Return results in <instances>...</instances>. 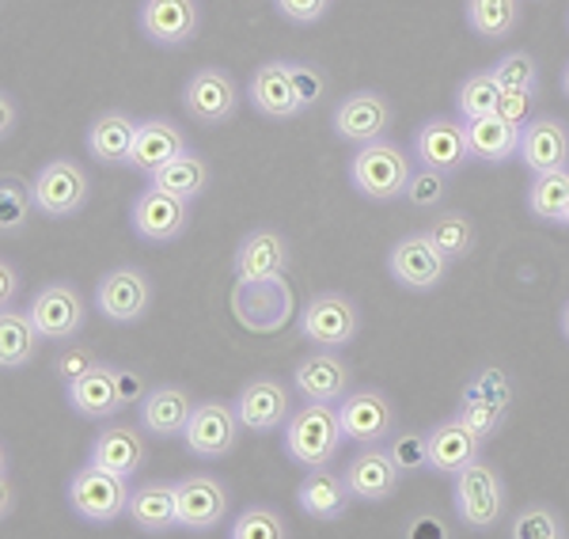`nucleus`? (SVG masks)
<instances>
[{"label": "nucleus", "instance_id": "40", "mask_svg": "<svg viewBox=\"0 0 569 539\" xmlns=\"http://www.w3.org/2000/svg\"><path fill=\"white\" fill-rule=\"evenodd\" d=\"M429 236H433L437 248L445 251L452 262H460L475 251V224H471V217L460 213V209L437 213L433 221H429Z\"/></svg>", "mask_w": 569, "mask_h": 539}, {"label": "nucleus", "instance_id": "17", "mask_svg": "<svg viewBox=\"0 0 569 539\" xmlns=\"http://www.w3.org/2000/svg\"><path fill=\"white\" fill-rule=\"evenodd\" d=\"M415 160L421 168H433L440 176L452 179L456 171L467 168L471 160V144H467V126L456 122V118H429V122L418 126L415 133Z\"/></svg>", "mask_w": 569, "mask_h": 539}, {"label": "nucleus", "instance_id": "34", "mask_svg": "<svg viewBox=\"0 0 569 539\" xmlns=\"http://www.w3.org/2000/svg\"><path fill=\"white\" fill-rule=\"evenodd\" d=\"M88 460L107 471H118V475H126V479H133L144 463V441H141V433H137V426L99 429V437L91 441Z\"/></svg>", "mask_w": 569, "mask_h": 539}, {"label": "nucleus", "instance_id": "45", "mask_svg": "<svg viewBox=\"0 0 569 539\" xmlns=\"http://www.w3.org/2000/svg\"><path fill=\"white\" fill-rule=\"evenodd\" d=\"M388 452L395 456L402 475H418L429 468V433H391L388 441Z\"/></svg>", "mask_w": 569, "mask_h": 539}, {"label": "nucleus", "instance_id": "42", "mask_svg": "<svg viewBox=\"0 0 569 539\" xmlns=\"http://www.w3.org/2000/svg\"><path fill=\"white\" fill-rule=\"evenodd\" d=\"M232 539H289V520H284L273 506H247L243 513L228 525Z\"/></svg>", "mask_w": 569, "mask_h": 539}, {"label": "nucleus", "instance_id": "20", "mask_svg": "<svg viewBox=\"0 0 569 539\" xmlns=\"http://www.w3.org/2000/svg\"><path fill=\"white\" fill-rule=\"evenodd\" d=\"M182 107H187V114L198 126H224L228 118H236V111H240V91H236V80L228 72L209 66L187 80Z\"/></svg>", "mask_w": 569, "mask_h": 539}, {"label": "nucleus", "instance_id": "9", "mask_svg": "<svg viewBox=\"0 0 569 539\" xmlns=\"http://www.w3.org/2000/svg\"><path fill=\"white\" fill-rule=\"evenodd\" d=\"M179 498V528L190 536H206L228 520V506H232V490L224 479L209 471H190L176 482Z\"/></svg>", "mask_w": 569, "mask_h": 539}, {"label": "nucleus", "instance_id": "6", "mask_svg": "<svg viewBox=\"0 0 569 539\" xmlns=\"http://www.w3.org/2000/svg\"><path fill=\"white\" fill-rule=\"evenodd\" d=\"M361 331V312L346 292L327 289L308 297V305L297 316V335L311 346H327V350H346Z\"/></svg>", "mask_w": 569, "mask_h": 539}, {"label": "nucleus", "instance_id": "41", "mask_svg": "<svg viewBox=\"0 0 569 539\" xmlns=\"http://www.w3.org/2000/svg\"><path fill=\"white\" fill-rule=\"evenodd\" d=\"M509 539H566L569 536V525L566 517L558 513L555 506H543V501H536V506H525L517 517L509 520Z\"/></svg>", "mask_w": 569, "mask_h": 539}, {"label": "nucleus", "instance_id": "47", "mask_svg": "<svg viewBox=\"0 0 569 539\" xmlns=\"http://www.w3.org/2000/svg\"><path fill=\"white\" fill-rule=\"evenodd\" d=\"M448 194V176H440V171L433 168H415V176H410V187H407V198H410V206H418V209H433L440 206V198Z\"/></svg>", "mask_w": 569, "mask_h": 539}, {"label": "nucleus", "instance_id": "23", "mask_svg": "<svg viewBox=\"0 0 569 539\" xmlns=\"http://www.w3.org/2000/svg\"><path fill=\"white\" fill-rule=\"evenodd\" d=\"M346 487H350L353 501H388L395 490L402 487V471L395 456L380 445H361V452L350 456L346 463Z\"/></svg>", "mask_w": 569, "mask_h": 539}, {"label": "nucleus", "instance_id": "27", "mask_svg": "<svg viewBox=\"0 0 569 539\" xmlns=\"http://www.w3.org/2000/svg\"><path fill=\"white\" fill-rule=\"evenodd\" d=\"M350 487H346V475H335L327 468H308V475L300 479L297 487V506L300 513L319 520V525H335V520H342L350 513Z\"/></svg>", "mask_w": 569, "mask_h": 539}, {"label": "nucleus", "instance_id": "46", "mask_svg": "<svg viewBox=\"0 0 569 539\" xmlns=\"http://www.w3.org/2000/svg\"><path fill=\"white\" fill-rule=\"evenodd\" d=\"M99 365V353L91 350V346H84V342H61V350H58V358H53V377L58 380H66V383H72V380H80L84 372H91Z\"/></svg>", "mask_w": 569, "mask_h": 539}, {"label": "nucleus", "instance_id": "39", "mask_svg": "<svg viewBox=\"0 0 569 539\" xmlns=\"http://www.w3.org/2000/svg\"><path fill=\"white\" fill-rule=\"evenodd\" d=\"M498 103H501V80L493 77V69L471 72V77L456 88V111H460L463 122L498 114Z\"/></svg>", "mask_w": 569, "mask_h": 539}, {"label": "nucleus", "instance_id": "37", "mask_svg": "<svg viewBox=\"0 0 569 539\" xmlns=\"http://www.w3.org/2000/svg\"><path fill=\"white\" fill-rule=\"evenodd\" d=\"M569 202V168H555V171H539L528 182V213L536 221H562Z\"/></svg>", "mask_w": 569, "mask_h": 539}, {"label": "nucleus", "instance_id": "22", "mask_svg": "<svg viewBox=\"0 0 569 539\" xmlns=\"http://www.w3.org/2000/svg\"><path fill=\"white\" fill-rule=\"evenodd\" d=\"M292 248L278 228H254L236 243L232 254V278L236 281H254V278H281L289 273Z\"/></svg>", "mask_w": 569, "mask_h": 539}, {"label": "nucleus", "instance_id": "36", "mask_svg": "<svg viewBox=\"0 0 569 539\" xmlns=\"http://www.w3.org/2000/svg\"><path fill=\"white\" fill-rule=\"evenodd\" d=\"M471 34H479L486 42L509 39L520 27V0H467L463 8Z\"/></svg>", "mask_w": 569, "mask_h": 539}, {"label": "nucleus", "instance_id": "2", "mask_svg": "<svg viewBox=\"0 0 569 539\" xmlns=\"http://www.w3.org/2000/svg\"><path fill=\"white\" fill-rule=\"evenodd\" d=\"M346 433L338 422V403H305L281 429V449L300 468H327L342 449Z\"/></svg>", "mask_w": 569, "mask_h": 539}, {"label": "nucleus", "instance_id": "5", "mask_svg": "<svg viewBox=\"0 0 569 539\" xmlns=\"http://www.w3.org/2000/svg\"><path fill=\"white\" fill-rule=\"evenodd\" d=\"M297 312V297L292 286L281 278H254V281H236L232 286V316L236 323L247 327L254 335H273Z\"/></svg>", "mask_w": 569, "mask_h": 539}, {"label": "nucleus", "instance_id": "33", "mask_svg": "<svg viewBox=\"0 0 569 539\" xmlns=\"http://www.w3.org/2000/svg\"><path fill=\"white\" fill-rule=\"evenodd\" d=\"M130 520L144 536H163L179 528V498L176 482H144L130 498Z\"/></svg>", "mask_w": 569, "mask_h": 539}, {"label": "nucleus", "instance_id": "24", "mask_svg": "<svg viewBox=\"0 0 569 539\" xmlns=\"http://www.w3.org/2000/svg\"><path fill=\"white\" fill-rule=\"evenodd\" d=\"M194 396L182 383H156L137 403V422L152 437H182L187 422L194 415Z\"/></svg>", "mask_w": 569, "mask_h": 539}, {"label": "nucleus", "instance_id": "10", "mask_svg": "<svg viewBox=\"0 0 569 539\" xmlns=\"http://www.w3.org/2000/svg\"><path fill=\"white\" fill-rule=\"evenodd\" d=\"M292 391L305 403H342L353 391V365L338 350L316 346L308 358L297 361L292 369Z\"/></svg>", "mask_w": 569, "mask_h": 539}, {"label": "nucleus", "instance_id": "19", "mask_svg": "<svg viewBox=\"0 0 569 539\" xmlns=\"http://www.w3.org/2000/svg\"><path fill=\"white\" fill-rule=\"evenodd\" d=\"M292 396L278 377H254L236 391L232 403L243 429H251V433H273V429H284V422H289Z\"/></svg>", "mask_w": 569, "mask_h": 539}, {"label": "nucleus", "instance_id": "8", "mask_svg": "<svg viewBox=\"0 0 569 539\" xmlns=\"http://www.w3.org/2000/svg\"><path fill=\"white\" fill-rule=\"evenodd\" d=\"M31 187H34V206H39V213L50 217V221H69V217H77L91 198L88 171L69 157L46 160Z\"/></svg>", "mask_w": 569, "mask_h": 539}, {"label": "nucleus", "instance_id": "14", "mask_svg": "<svg viewBox=\"0 0 569 539\" xmlns=\"http://www.w3.org/2000/svg\"><path fill=\"white\" fill-rule=\"evenodd\" d=\"M27 312H31L34 327L42 331L46 342H72L88 323L84 297H80V289L69 286V281H50V286H42L31 297Z\"/></svg>", "mask_w": 569, "mask_h": 539}, {"label": "nucleus", "instance_id": "3", "mask_svg": "<svg viewBox=\"0 0 569 539\" xmlns=\"http://www.w3.org/2000/svg\"><path fill=\"white\" fill-rule=\"evenodd\" d=\"M66 498H69V509L84 520V525L107 528V525H114L118 517L130 513L133 487H130L126 475L107 471V468H99V463L88 460L84 468L72 471Z\"/></svg>", "mask_w": 569, "mask_h": 539}, {"label": "nucleus", "instance_id": "44", "mask_svg": "<svg viewBox=\"0 0 569 539\" xmlns=\"http://www.w3.org/2000/svg\"><path fill=\"white\" fill-rule=\"evenodd\" d=\"M493 77L501 80V88H528V91H539V66L536 58L525 50H512V53H501L493 61Z\"/></svg>", "mask_w": 569, "mask_h": 539}, {"label": "nucleus", "instance_id": "11", "mask_svg": "<svg viewBox=\"0 0 569 539\" xmlns=\"http://www.w3.org/2000/svg\"><path fill=\"white\" fill-rule=\"evenodd\" d=\"M240 433H243V422H240V415H236V403L201 399L194 407V415H190L182 441H187L190 456H198V460H224V456L236 449Z\"/></svg>", "mask_w": 569, "mask_h": 539}, {"label": "nucleus", "instance_id": "7", "mask_svg": "<svg viewBox=\"0 0 569 539\" xmlns=\"http://www.w3.org/2000/svg\"><path fill=\"white\" fill-rule=\"evenodd\" d=\"M448 262L452 259L437 248L429 228L426 232H407L402 240H395L388 251V273L395 278V286H402L410 292H433L445 286Z\"/></svg>", "mask_w": 569, "mask_h": 539}, {"label": "nucleus", "instance_id": "15", "mask_svg": "<svg viewBox=\"0 0 569 539\" xmlns=\"http://www.w3.org/2000/svg\"><path fill=\"white\" fill-rule=\"evenodd\" d=\"M338 422H342L346 441L383 445L395 433V403L380 388H353L338 403Z\"/></svg>", "mask_w": 569, "mask_h": 539}, {"label": "nucleus", "instance_id": "53", "mask_svg": "<svg viewBox=\"0 0 569 539\" xmlns=\"http://www.w3.org/2000/svg\"><path fill=\"white\" fill-rule=\"evenodd\" d=\"M118 383H122V399H126V407L130 403H141L144 399V383H141V377H137V372H130V369H118Z\"/></svg>", "mask_w": 569, "mask_h": 539}, {"label": "nucleus", "instance_id": "29", "mask_svg": "<svg viewBox=\"0 0 569 539\" xmlns=\"http://www.w3.org/2000/svg\"><path fill=\"white\" fill-rule=\"evenodd\" d=\"M190 149L187 133L179 130L171 118H144L137 126V141H133V152H130V168L141 171V176H156L163 163H171L176 157Z\"/></svg>", "mask_w": 569, "mask_h": 539}, {"label": "nucleus", "instance_id": "35", "mask_svg": "<svg viewBox=\"0 0 569 539\" xmlns=\"http://www.w3.org/2000/svg\"><path fill=\"white\" fill-rule=\"evenodd\" d=\"M149 187L168 190L176 198H187V202H198L209 187V163L198 157L194 149H187L182 157H176L171 163H163L156 176H149Z\"/></svg>", "mask_w": 569, "mask_h": 539}, {"label": "nucleus", "instance_id": "49", "mask_svg": "<svg viewBox=\"0 0 569 539\" xmlns=\"http://www.w3.org/2000/svg\"><path fill=\"white\" fill-rule=\"evenodd\" d=\"M330 4H335V0H273V8H278L281 20H289L297 27L319 23L330 12Z\"/></svg>", "mask_w": 569, "mask_h": 539}, {"label": "nucleus", "instance_id": "50", "mask_svg": "<svg viewBox=\"0 0 569 539\" xmlns=\"http://www.w3.org/2000/svg\"><path fill=\"white\" fill-rule=\"evenodd\" d=\"M531 103H536V91H528V88H501L498 114H505L509 122H517V126H525V122H531Z\"/></svg>", "mask_w": 569, "mask_h": 539}, {"label": "nucleus", "instance_id": "57", "mask_svg": "<svg viewBox=\"0 0 569 539\" xmlns=\"http://www.w3.org/2000/svg\"><path fill=\"white\" fill-rule=\"evenodd\" d=\"M558 224H566V228H569V202H566V213H562V221H558Z\"/></svg>", "mask_w": 569, "mask_h": 539}, {"label": "nucleus", "instance_id": "12", "mask_svg": "<svg viewBox=\"0 0 569 539\" xmlns=\"http://www.w3.org/2000/svg\"><path fill=\"white\" fill-rule=\"evenodd\" d=\"M190 217H194V202L168 194V190L149 187L137 194V202L130 209V228H133L137 240L160 248V243H176L179 236L187 232Z\"/></svg>", "mask_w": 569, "mask_h": 539}, {"label": "nucleus", "instance_id": "43", "mask_svg": "<svg viewBox=\"0 0 569 539\" xmlns=\"http://www.w3.org/2000/svg\"><path fill=\"white\" fill-rule=\"evenodd\" d=\"M460 422L471 429L479 441H490V437H498L505 422H509V407L490 403V399H479V396H463Z\"/></svg>", "mask_w": 569, "mask_h": 539}, {"label": "nucleus", "instance_id": "52", "mask_svg": "<svg viewBox=\"0 0 569 539\" xmlns=\"http://www.w3.org/2000/svg\"><path fill=\"white\" fill-rule=\"evenodd\" d=\"M16 292H20V270H16L12 259H0V305L12 308Z\"/></svg>", "mask_w": 569, "mask_h": 539}, {"label": "nucleus", "instance_id": "51", "mask_svg": "<svg viewBox=\"0 0 569 539\" xmlns=\"http://www.w3.org/2000/svg\"><path fill=\"white\" fill-rule=\"evenodd\" d=\"M292 66V80H297V88H300V99H305V107L311 111V107L323 99V91H327V80H323V72L319 69H311V66H300V61H289Z\"/></svg>", "mask_w": 569, "mask_h": 539}, {"label": "nucleus", "instance_id": "16", "mask_svg": "<svg viewBox=\"0 0 569 539\" xmlns=\"http://www.w3.org/2000/svg\"><path fill=\"white\" fill-rule=\"evenodd\" d=\"M137 27L152 46L179 50V46L198 39L201 4L198 0H141L137 8Z\"/></svg>", "mask_w": 569, "mask_h": 539}, {"label": "nucleus", "instance_id": "56", "mask_svg": "<svg viewBox=\"0 0 569 539\" xmlns=\"http://www.w3.org/2000/svg\"><path fill=\"white\" fill-rule=\"evenodd\" d=\"M562 91H566V96H569V66L562 69Z\"/></svg>", "mask_w": 569, "mask_h": 539}, {"label": "nucleus", "instance_id": "54", "mask_svg": "<svg viewBox=\"0 0 569 539\" xmlns=\"http://www.w3.org/2000/svg\"><path fill=\"white\" fill-rule=\"evenodd\" d=\"M0 103H4V126H0V137H12V122H16L12 96H8V91H4V99H0Z\"/></svg>", "mask_w": 569, "mask_h": 539}, {"label": "nucleus", "instance_id": "31", "mask_svg": "<svg viewBox=\"0 0 569 539\" xmlns=\"http://www.w3.org/2000/svg\"><path fill=\"white\" fill-rule=\"evenodd\" d=\"M467 126V144H471V160L479 163H509L520 152V130L525 126L509 122L505 114L471 118Z\"/></svg>", "mask_w": 569, "mask_h": 539}, {"label": "nucleus", "instance_id": "13", "mask_svg": "<svg viewBox=\"0 0 569 539\" xmlns=\"http://www.w3.org/2000/svg\"><path fill=\"white\" fill-rule=\"evenodd\" d=\"M96 308L107 323L130 327L137 319L149 316L152 308V281L137 267H114L99 278L96 286Z\"/></svg>", "mask_w": 569, "mask_h": 539}, {"label": "nucleus", "instance_id": "55", "mask_svg": "<svg viewBox=\"0 0 569 539\" xmlns=\"http://www.w3.org/2000/svg\"><path fill=\"white\" fill-rule=\"evenodd\" d=\"M558 327H562V338L569 342V300L562 305V316H558Z\"/></svg>", "mask_w": 569, "mask_h": 539}, {"label": "nucleus", "instance_id": "4", "mask_svg": "<svg viewBox=\"0 0 569 539\" xmlns=\"http://www.w3.org/2000/svg\"><path fill=\"white\" fill-rule=\"evenodd\" d=\"M456 520L471 532H493L505 520V482L486 460H475L452 479Z\"/></svg>", "mask_w": 569, "mask_h": 539}, {"label": "nucleus", "instance_id": "25", "mask_svg": "<svg viewBox=\"0 0 569 539\" xmlns=\"http://www.w3.org/2000/svg\"><path fill=\"white\" fill-rule=\"evenodd\" d=\"M66 399H69V410H77V415L88 418V422L114 418L118 410L126 407L122 383H118V365L99 361L96 369L84 372L80 380L66 383Z\"/></svg>", "mask_w": 569, "mask_h": 539}, {"label": "nucleus", "instance_id": "26", "mask_svg": "<svg viewBox=\"0 0 569 539\" xmlns=\"http://www.w3.org/2000/svg\"><path fill=\"white\" fill-rule=\"evenodd\" d=\"M517 160L528 168V176L569 168V126L562 118H531L520 130Z\"/></svg>", "mask_w": 569, "mask_h": 539}, {"label": "nucleus", "instance_id": "30", "mask_svg": "<svg viewBox=\"0 0 569 539\" xmlns=\"http://www.w3.org/2000/svg\"><path fill=\"white\" fill-rule=\"evenodd\" d=\"M137 126L126 111H103L91 118L88 126V157L107 163V168H130V152H133V141H137Z\"/></svg>", "mask_w": 569, "mask_h": 539}, {"label": "nucleus", "instance_id": "58", "mask_svg": "<svg viewBox=\"0 0 569 539\" xmlns=\"http://www.w3.org/2000/svg\"><path fill=\"white\" fill-rule=\"evenodd\" d=\"M566 27H569V20H566Z\"/></svg>", "mask_w": 569, "mask_h": 539}, {"label": "nucleus", "instance_id": "32", "mask_svg": "<svg viewBox=\"0 0 569 539\" xmlns=\"http://www.w3.org/2000/svg\"><path fill=\"white\" fill-rule=\"evenodd\" d=\"M42 350V331L34 327V319L27 308H4L0 312V369L20 372L27 369Z\"/></svg>", "mask_w": 569, "mask_h": 539}, {"label": "nucleus", "instance_id": "1", "mask_svg": "<svg viewBox=\"0 0 569 539\" xmlns=\"http://www.w3.org/2000/svg\"><path fill=\"white\" fill-rule=\"evenodd\" d=\"M410 176H415V157L402 144L388 141V137L357 144V152L350 157V187L369 202L407 198Z\"/></svg>", "mask_w": 569, "mask_h": 539}, {"label": "nucleus", "instance_id": "21", "mask_svg": "<svg viewBox=\"0 0 569 539\" xmlns=\"http://www.w3.org/2000/svg\"><path fill=\"white\" fill-rule=\"evenodd\" d=\"M247 99H251L254 111L262 118H270V122H289V118H300L308 111L305 99H300L297 80H292L289 61H266V66L254 69Z\"/></svg>", "mask_w": 569, "mask_h": 539}, {"label": "nucleus", "instance_id": "28", "mask_svg": "<svg viewBox=\"0 0 569 539\" xmlns=\"http://www.w3.org/2000/svg\"><path fill=\"white\" fill-rule=\"evenodd\" d=\"M482 445L486 441H479V437L460 422V415L445 418V422H437L429 429V471L456 479L463 468L482 460Z\"/></svg>", "mask_w": 569, "mask_h": 539}, {"label": "nucleus", "instance_id": "18", "mask_svg": "<svg viewBox=\"0 0 569 539\" xmlns=\"http://www.w3.org/2000/svg\"><path fill=\"white\" fill-rule=\"evenodd\" d=\"M330 126H335V137L346 144H369V141H380L391 126V103L388 96L380 91H350L342 103L335 107L330 114Z\"/></svg>", "mask_w": 569, "mask_h": 539}, {"label": "nucleus", "instance_id": "48", "mask_svg": "<svg viewBox=\"0 0 569 539\" xmlns=\"http://www.w3.org/2000/svg\"><path fill=\"white\" fill-rule=\"evenodd\" d=\"M463 396H479V399H490V403L509 407V403H512V380L505 377L501 369H482L479 377L467 383Z\"/></svg>", "mask_w": 569, "mask_h": 539}, {"label": "nucleus", "instance_id": "38", "mask_svg": "<svg viewBox=\"0 0 569 539\" xmlns=\"http://www.w3.org/2000/svg\"><path fill=\"white\" fill-rule=\"evenodd\" d=\"M34 209H39L34 206V187L8 171V176L0 179V236H4V240L20 236Z\"/></svg>", "mask_w": 569, "mask_h": 539}]
</instances>
